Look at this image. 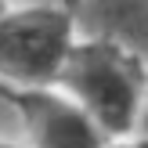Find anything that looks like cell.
I'll use <instances>...</instances> for the list:
<instances>
[{"label": "cell", "instance_id": "obj_1", "mask_svg": "<svg viewBox=\"0 0 148 148\" xmlns=\"http://www.w3.org/2000/svg\"><path fill=\"white\" fill-rule=\"evenodd\" d=\"M62 79L105 134H127L141 112V76L123 47L83 43L69 47Z\"/></svg>", "mask_w": 148, "mask_h": 148}, {"label": "cell", "instance_id": "obj_2", "mask_svg": "<svg viewBox=\"0 0 148 148\" xmlns=\"http://www.w3.org/2000/svg\"><path fill=\"white\" fill-rule=\"evenodd\" d=\"M69 58V18L47 7L0 18V76L40 87L62 76Z\"/></svg>", "mask_w": 148, "mask_h": 148}, {"label": "cell", "instance_id": "obj_3", "mask_svg": "<svg viewBox=\"0 0 148 148\" xmlns=\"http://www.w3.org/2000/svg\"><path fill=\"white\" fill-rule=\"evenodd\" d=\"M7 94L36 148H105V130L83 105H72V101L36 90V87L33 90L7 87Z\"/></svg>", "mask_w": 148, "mask_h": 148}, {"label": "cell", "instance_id": "obj_4", "mask_svg": "<svg viewBox=\"0 0 148 148\" xmlns=\"http://www.w3.org/2000/svg\"><path fill=\"white\" fill-rule=\"evenodd\" d=\"M83 25L127 54L148 58V0H83Z\"/></svg>", "mask_w": 148, "mask_h": 148}, {"label": "cell", "instance_id": "obj_5", "mask_svg": "<svg viewBox=\"0 0 148 148\" xmlns=\"http://www.w3.org/2000/svg\"><path fill=\"white\" fill-rule=\"evenodd\" d=\"M137 127H141V134L148 137V98L141 101V112H137Z\"/></svg>", "mask_w": 148, "mask_h": 148}, {"label": "cell", "instance_id": "obj_6", "mask_svg": "<svg viewBox=\"0 0 148 148\" xmlns=\"http://www.w3.org/2000/svg\"><path fill=\"white\" fill-rule=\"evenodd\" d=\"M134 148H148V137L141 134V137H137V141H134Z\"/></svg>", "mask_w": 148, "mask_h": 148}, {"label": "cell", "instance_id": "obj_7", "mask_svg": "<svg viewBox=\"0 0 148 148\" xmlns=\"http://www.w3.org/2000/svg\"><path fill=\"white\" fill-rule=\"evenodd\" d=\"M108 148H134V145H108Z\"/></svg>", "mask_w": 148, "mask_h": 148}, {"label": "cell", "instance_id": "obj_8", "mask_svg": "<svg viewBox=\"0 0 148 148\" xmlns=\"http://www.w3.org/2000/svg\"><path fill=\"white\" fill-rule=\"evenodd\" d=\"M0 148H14V145H0Z\"/></svg>", "mask_w": 148, "mask_h": 148}]
</instances>
